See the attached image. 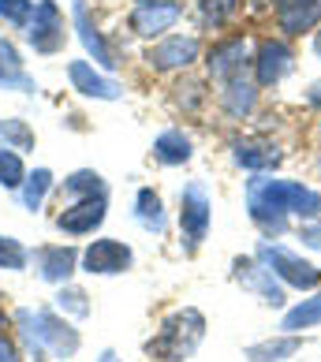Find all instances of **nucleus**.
I'll return each instance as SVG.
<instances>
[{"mask_svg": "<svg viewBox=\"0 0 321 362\" xmlns=\"http://www.w3.org/2000/svg\"><path fill=\"white\" fill-rule=\"evenodd\" d=\"M247 213L262 232L284 235L291 217H321V191L299 180H276L269 172H254V180H247Z\"/></svg>", "mask_w": 321, "mask_h": 362, "instance_id": "nucleus-1", "label": "nucleus"}, {"mask_svg": "<svg viewBox=\"0 0 321 362\" xmlns=\"http://www.w3.org/2000/svg\"><path fill=\"white\" fill-rule=\"evenodd\" d=\"M202 337H206V317L194 306H183V310L160 321L157 337L146 344V355L157 362H187L198 351Z\"/></svg>", "mask_w": 321, "mask_h": 362, "instance_id": "nucleus-2", "label": "nucleus"}, {"mask_svg": "<svg viewBox=\"0 0 321 362\" xmlns=\"http://www.w3.org/2000/svg\"><path fill=\"white\" fill-rule=\"evenodd\" d=\"M16 321L23 325L26 347H30L34 355L52 351L57 358H71L78 351V332L68 325V321L52 317L49 310H19Z\"/></svg>", "mask_w": 321, "mask_h": 362, "instance_id": "nucleus-3", "label": "nucleus"}, {"mask_svg": "<svg viewBox=\"0 0 321 362\" xmlns=\"http://www.w3.org/2000/svg\"><path fill=\"white\" fill-rule=\"evenodd\" d=\"M258 258L269 265V273L280 280L284 288H296V291H314L321 284V265L306 262L303 254H296L291 247H280V243H269V239H262L258 243Z\"/></svg>", "mask_w": 321, "mask_h": 362, "instance_id": "nucleus-4", "label": "nucleus"}, {"mask_svg": "<svg viewBox=\"0 0 321 362\" xmlns=\"http://www.w3.org/2000/svg\"><path fill=\"white\" fill-rule=\"evenodd\" d=\"M209 224H213L209 191L202 183H187L183 194H180V232L187 239V250L202 247V239L209 235Z\"/></svg>", "mask_w": 321, "mask_h": 362, "instance_id": "nucleus-5", "label": "nucleus"}, {"mask_svg": "<svg viewBox=\"0 0 321 362\" xmlns=\"http://www.w3.org/2000/svg\"><path fill=\"white\" fill-rule=\"evenodd\" d=\"M64 11L57 8V0H37L30 19H26V42L34 45V52H60L64 49Z\"/></svg>", "mask_w": 321, "mask_h": 362, "instance_id": "nucleus-6", "label": "nucleus"}, {"mask_svg": "<svg viewBox=\"0 0 321 362\" xmlns=\"http://www.w3.org/2000/svg\"><path fill=\"white\" fill-rule=\"evenodd\" d=\"M291 68H296V52H291L288 37H262L254 49V83L262 90H273Z\"/></svg>", "mask_w": 321, "mask_h": 362, "instance_id": "nucleus-7", "label": "nucleus"}, {"mask_svg": "<svg viewBox=\"0 0 321 362\" xmlns=\"http://www.w3.org/2000/svg\"><path fill=\"white\" fill-rule=\"evenodd\" d=\"M247 64H254V57H250L247 37H239V34L235 37H221V42L206 52V71H209L213 83H221V86L243 75Z\"/></svg>", "mask_w": 321, "mask_h": 362, "instance_id": "nucleus-8", "label": "nucleus"}, {"mask_svg": "<svg viewBox=\"0 0 321 362\" xmlns=\"http://www.w3.org/2000/svg\"><path fill=\"white\" fill-rule=\"evenodd\" d=\"M232 276H235V284H243V291H250L254 299H262L265 306H284V284L269 273V265H265L258 254L254 258H235V269H232Z\"/></svg>", "mask_w": 321, "mask_h": 362, "instance_id": "nucleus-9", "label": "nucleus"}, {"mask_svg": "<svg viewBox=\"0 0 321 362\" xmlns=\"http://www.w3.org/2000/svg\"><path fill=\"white\" fill-rule=\"evenodd\" d=\"M198 57H202V45H198L194 34H165L146 52V64L153 71H187Z\"/></svg>", "mask_w": 321, "mask_h": 362, "instance_id": "nucleus-10", "label": "nucleus"}, {"mask_svg": "<svg viewBox=\"0 0 321 362\" xmlns=\"http://www.w3.org/2000/svg\"><path fill=\"white\" fill-rule=\"evenodd\" d=\"M180 19H183L180 0H150V4H135L127 26H131V34H139V37H165Z\"/></svg>", "mask_w": 321, "mask_h": 362, "instance_id": "nucleus-11", "label": "nucleus"}, {"mask_svg": "<svg viewBox=\"0 0 321 362\" xmlns=\"http://www.w3.org/2000/svg\"><path fill=\"white\" fill-rule=\"evenodd\" d=\"M131 262H135V250H131L124 239H93V243L83 250V269L98 273V276L127 273Z\"/></svg>", "mask_w": 321, "mask_h": 362, "instance_id": "nucleus-12", "label": "nucleus"}, {"mask_svg": "<svg viewBox=\"0 0 321 362\" xmlns=\"http://www.w3.org/2000/svg\"><path fill=\"white\" fill-rule=\"evenodd\" d=\"M273 16L284 37L314 34L321 26V0H273Z\"/></svg>", "mask_w": 321, "mask_h": 362, "instance_id": "nucleus-13", "label": "nucleus"}, {"mask_svg": "<svg viewBox=\"0 0 321 362\" xmlns=\"http://www.w3.org/2000/svg\"><path fill=\"white\" fill-rule=\"evenodd\" d=\"M105 209H109V202H105V194H93V198H78L75 206H68L57 217V228L64 235H90L93 228L105 224Z\"/></svg>", "mask_w": 321, "mask_h": 362, "instance_id": "nucleus-14", "label": "nucleus"}, {"mask_svg": "<svg viewBox=\"0 0 321 362\" xmlns=\"http://www.w3.org/2000/svg\"><path fill=\"white\" fill-rule=\"evenodd\" d=\"M68 78H71V90H78L83 98H98V101H116L119 98V83H112L109 75L93 71L90 60H71L68 64Z\"/></svg>", "mask_w": 321, "mask_h": 362, "instance_id": "nucleus-15", "label": "nucleus"}, {"mask_svg": "<svg viewBox=\"0 0 321 362\" xmlns=\"http://www.w3.org/2000/svg\"><path fill=\"white\" fill-rule=\"evenodd\" d=\"M71 16H75V26H78V37H83V45H86V52L93 57V64H101V68H116V57H112V49H109V42L101 37V30L93 26V19H90V8H86V0H71Z\"/></svg>", "mask_w": 321, "mask_h": 362, "instance_id": "nucleus-16", "label": "nucleus"}, {"mask_svg": "<svg viewBox=\"0 0 321 362\" xmlns=\"http://www.w3.org/2000/svg\"><path fill=\"white\" fill-rule=\"evenodd\" d=\"M78 265V254L71 247H37L34 250V269L42 280H49V284H64Z\"/></svg>", "mask_w": 321, "mask_h": 362, "instance_id": "nucleus-17", "label": "nucleus"}, {"mask_svg": "<svg viewBox=\"0 0 321 362\" xmlns=\"http://www.w3.org/2000/svg\"><path fill=\"white\" fill-rule=\"evenodd\" d=\"M232 160L247 172H273L280 165V150L273 142H262V139H235Z\"/></svg>", "mask_w": 321, "mask_h": 362, "instance_id": "nucleus-18", "label": "nucleus"}, {"mask_svg": "<svg viewBox=\"0 0 321 362\" xmlns=\"http://www.w3.org/2000/svg\"><path fill=\"white\" fill-rule=\"evenodd\" d=\"M258 83H250L247 75L232 78V83L221 86V109L228 112L232 119H247L254 109H258Z\"/></svg>", "mask_w": 321, "mask_h": 362, "instance_id": "nucleus-19", "label": "nucleus"}, {"mask_svg": "<svg viewBox=\"0 0 321 362\" xmlns=\"http://www.w3.org/2000/svg\"><path fill=\"white\" fill-rule=\"evenodd\" d=\"M153 157L160 165H187V160L194 157V142H191V135H183L180 127H168L153 139Z\"/></svg>", "mask_w": 321, "mask_h": 362, "instance_id": "nucleus-20", "label": "nucleus"}, {"mask_svg": "<svg viewBox=\"0 0 321 362\" xmlns=\"http://www.w3.org/2000/svg\"><path fill=\"white\" fill-rule=\"evenodd\" d=\"M303 347V340H299V332H284V337H273V340H258V344H250L247 347V358L250 362H284V358H291Z\"/></svg>", "mask_w": 321, "mask_h": 362, "instance_id": "nucleus-21", "label": "nucleus"}, {"mask_svg": "<svg viewBox=\"0 0 321 362\" xmlns=\"http://www.w3.org/2000/svg\"><path fill=\"white\" fill-rule=\"evenodd\" d=\"M135 221L146 228V232H165L168 228V217H165V202H160V194L153 187H142L135 194Z\"/></svg>", "mask_w": 321, "mask_h": 362, "instance_id": "nucleus-22", "label": "nucleus"}, {"mask_svg": "<svg viewBox=\"0 0 321 362\" xmlns=\"http://www.w3.org/2000/svg\"><path fill=\"white\" fill-rule=\"evenodd\" d=\"M321 325V291H314L310 299H303L296 306H288L284 317H280V332H303Z\"/></svg>", "mask_w": 321, "mask_h": 362, "instance_id": "nucleus-23", "label": "nucleus"}, {"mask_svg": "<svg viewBox=\"0 0 321 362\" xmlns=\"http://www.w3.org/2000/svg\"><path fill=\"white\" fill-rule=\"evenodd\" d=\"M52 191V172L49 168H34L30 176L23 180V206L26 209H37L45 202V194Z\"/></svg>", "mask_w": 321, "mask_h": 362, "instance_id": "nucleus-24", "label": "nucleus"}, {"mask_svg": "<svg viewBox=\"0 0 321 362\" xmlns=\"http://www.w3.org/2000/svg\"><path fill=\"white\" fill-rule=\"evenodd\" d=\"M64 191H68L71 198H93V194H109V187H105V180L98 176V172H75V176L64 180Z\"/></svg>", "mask_w": 321, "mask_h": 362, "instance_id": "nucleus-25", "label": "nucleus"}, {"mask_svg": "<svg viewBox=\"0 0 321 362\" xmlns=\"http://www.w3.org/2000/svg\"><path fill=\"white\" fill-rule=\"evenodd\" d=\"M0 139H4V150H16V153H23V150H34V131L23 124V119H0Z\"/></svg>", "mask_w": 321, "mask_h": 362, "instance_id": "nucleus-26", "label": "nucleus"}, {"mask_svg": "<svg viewBox=\"0 0 321 362\" xmlns=\"http://www.w3.org/2000/svg\"><path fill=\"white\" fill-rule=\"evenodd\" d=\"M198 11H202L206 26H224L235 11V0H198Z\"/></svg>", "mask_w": 321, "mask_h": 362, "instance_id": "nucleus-27", "label": "nucleus"}, {"mask_svg": "<svg viewBox=\"0 0 321 362\" xmlns=\"http://www.w3.org/2000/svg\"><path fill=\"white\" fill-rule=\"evenodd\" d=\"M26 180V168L16 150H0V183L4 187H19Z\"/></svg>", "mask_w": 321, "mask_h": 362, "instance_id": "nucleus-28", "label": "nucleus"}, {"mask_svg": "<svg viewBox=\"0 0 321 362\" xmlns=\"http://www.w3.org/2000/svg\"><path fill=\"white\" fill-rule=\"evenodd\" d=\"M26 247L23 243H16V239H4L0 235V269H23L26 265Z\"/></svg>", "mask_w": 321, "mask_h": 362, "instance_id": "nucleus-29", "label": "nucleus"}, {"mask_svg": "<svg viewBox=\"0 0 321 362\" xmlns=\"http://www.w3.org/2000/svg\"><path fill=\"white\" fill-rule=\"evenodd\" d=\"M30 11H34V0H0V19H4V23L26 26Z\"/></svg>", "mask_w": 321, "mask_h": 362, "instance_id": "nucleus-30", "label": "nucleus"}, {"mask_svg": "<svg viewBox=\"0 0 321 362\" xmlns=\"http://www.w3.org/2000/svg\"><path fill=\"white\" fill-rule=\"evenodd\" d=\"M57 306H60V310H71L75 317H86V314H90V303H86V295H83V291H75V288L60 291Z\"/></svg>", "mask_w": 321, "mask_h": 362, "instance_id": "nucleus-31", "label": "nucleus"}, {"mask_svg": "<svg viewBox=\"0 0 321 362\" xmlns=\"http://www.w3.org/2000/svg\"><path fill=\"white\" fill-rule=\"evenodd\" d=\"M299 239H303L306 247L321 250V217H314V221H303V224H299Z\"/></svg>", "mask_w": 321, "mask_h": 362, "instance_id": "nucleus-32", "label": "nucleus"}, {"mask_svg": "<svg viewBox=\"0 0 321 362\" xmlns=\"http://www.w3.org/2000/svg\"><path fill=\"white\" fill-rule=\"evenodd\" d=\"M0 68H23L19 60V49L8 42V37H0Z\"/></svg>", "mask_w": 321, "mask_h": 362, "instance_id": "nucleus-33", "label": "nucleus"}, {"mask_svg": "<svg viewBox=\"0 0 321 362\" xmlns=\"http://www.w3.org/2000/svg\"><path fill=\"white\" fill-rule=\"evenodd\" d=\"M306 105H314V109H321V78H317V83H314L310 90H306Z\"/></svg>", "mask_w": 321, "mask_h": 362, "instance_id": "nucleus-34", "label": "nucleus"}, {"mask_svg": "<svg viewBox=\"0 0 321 362\" xmlns=\"http://www.w3.org/2000/svg\"><path fill=\"white\" fill-rule=\"evenodd\" d=\"M314 57L321 60V26H317V30H314Z\"/></svg>", "mask_w": 321, "mask_h": 362, "instance_id": "nucleus-35", "label": "nucleus"}, {"mask_svg": "<svg viewBox=\"0 0 321 362\" xmlns=\"http://www.w3.org/2000/svg\"><path fill=\"white\" fill-rule=\"evenodd\" d=\"M98 362H119V358H116V355H112V351H105V355H101V358H98Z\"/></svg>", "mask_w": 321, "mask_h": 362, "instance_id": "nucleus-36", "label": "nucleus"}, {"mask_svg": "<svg viewBox=\"0 0 321 362\" xmlns=\"http://www.w3.org/2000/svg\"><path fill=\"white\" fill-rule=\"evenodd\" d=\"M135 4H150V0H135Z\"/></svg>", "mask_w": 321, "mask_h": 362, "instance_id": "nucleus-37", "label": "nucleus"}]
</instances>
